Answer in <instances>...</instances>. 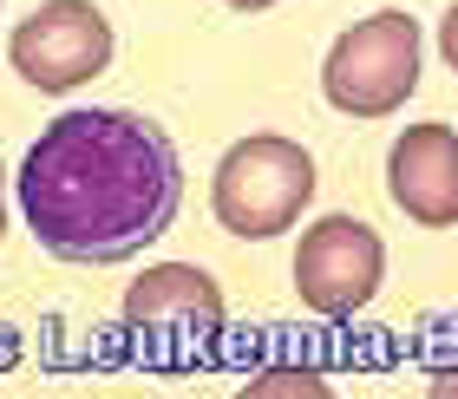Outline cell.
Wrapping results in <instances>:
<instances>
[{"label":"cell","instance_id":"1","mask_svg":"<svg viewBox=\"0 0 458 399\" xmlns=\"http://www.w3.org/2000/svg\"><path fill=\"white\" fill-rule=\"evenodd\" d=\"M20 216L53 262L112 268L144 256L183 209V164L164 124L112 105L59 112L20 157Z\"/></svg>","mask_w":458,"mask_h":399},{"label":"cell","instance_id":"2","mask_svg":"<svg viewBox=\"0 0 458 399\" xmlns=\"http://www.w3.org/2000/svg\"><path fill=\"white\" fill-rule=\"evenodd\" d=\"M308 197H315V157L295 138H276V132L229 144L210 177V216L242 242L282 236L308 209Z\"/></svg>","mask_w":458,"mask_h":399},{"label":"cell","instance_id":"3","mask_svg":"<svg viewBox=\"0 0 458 399\" xmlns=\"http://www.w3.org/2000/svg\"><path fill=\"white\" fill-rule=\"evenodd\" d=\"M420 59H426V33L420 20L400 7H380L327 47L321 59V92L335 112L347 118H386L420 92Z\"/></svg>","mask_w":458,"mask_h":399},{"label":"cell","instance_id":"4","mask_svg":"<svg viewBox=\"0 0 458 399\" xmlns=\"http://www.w3.org/2000/svg\"><path fill=\"white\" fill-rule=\"evenodd\" d=\"M124 327L144 347V361L164 373H191L210 361L223 334V288L197 262H164L124 288Z\"/></svg>","mask_w":458,"mask_h":399},{"label":"cell","instance_id":"5","mask_svg":"<svg viewBox=\"0 0 458 399\" xmlns=\"http://www.w3.org/2000/svg\"><path fill=\"white\" fill-rule=\"evenodd\" d=\"M386 282V242L360 216H321L295 242V295L321 321H353Z\"/></svg>","mask_w":458,"mask_h":399},{"label":"cell","instance_id":"6","mask_svg":"<svg viewBox=\"0 0 458 399\" xmlns=\"http://www.w3.org/2000/svg\"><path fill=\"white\" fill-rule=\"evenodd\" d=\"M7 59L33 92H79L112 66V20L92 0H47L13 27Z\"/></svg>","mask_w":458,"mask_h":399},{"label":"cell","instance_id":"7","mask_svg":"<svg viewBox=\"0 0 458 399\" xmlns=\"http://www.w3.org/2000/svg\"><path fill=\"white\" fill-rule=\"evenodd\" d=\"M386 191L420 229L458 223V132L452 124H406L386 151Z\"/></svg>","mask_w":458,"mask_h":399},{"label":"cell","instance_id":"8","mask_svg":"<svg viewBox=\"0 0 458 399\" xmlns=\"http://www.w3.org/2000/svg\"><path fill=\"white\" fill-rule=\"evenodd\" d=\"M288 386H301V393H327L321 373H295V367H282V373H262V380H249V393H288Z\"/></svg>","mask_w":458,"mask_h":399},{"label":"cell","instance_id":"9","mask_svg":"<svg viewBox=\"0 0 458 399\" xmlns=\"http://www.w3.org/2000/svg\"><path fill=\"white\" fill-rule=\"evenodd\" d=\"M439 53H445V66L458 72V0L445 7V20H439Z\"/></svg>","mask_w":458,"mask_h":399},{"label":"cell","instance_id":"10","mask_svg":"<svg viewBox=\"0 0 458 399\" xmlns=\"http://www.w3.org/2000/svg\"><path fill=\"white\" fill-rule=\"evenodd\" d=\"M223 7H236V13H262V7H276V0H223Z\"/></svg>","mask_w":458,"mask_h":399},{"label":"cell","instance_id":"11","mask_svg":"<svg viewBox=\"0 0 458 399\" xmlns=\"http://www.w3.org/2000/svg\"><path fill=\"white\" fill-rule=\"evenodd\" d=\"M0 236H7V164H0Z\"/></svg>","mask_w":458,"mask_h":399}]
</instances>
